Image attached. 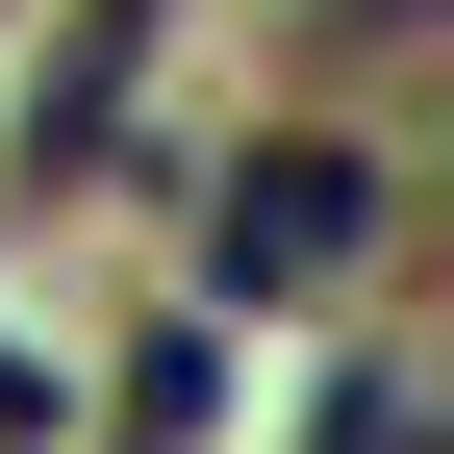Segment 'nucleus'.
<instances>
[{
  "mask_svg": "<svg viewBox=\"0 0 454 454\" xmlns=\"http://www.w3.org/2000/svg\"><path fill=\"white\" fill-rule=\"evenodd\" d=\"M202 278L227 303H354L379 278V152H227V202H202Z\"/></svg>",
  "mask_w": 454,
  "mask_h": 454,
  "instance_id": "1",
  "label": "nucleus"
},
{
  "mask_svg": "<svg viewBox=\"0 0 454 454\" xmlns=\"http://www.w3.org/2000/svg\"><path fill=\"white\" fill-rule=\"evenodd\" d=\"M51 404H76V379H51V354H0V429H51Z\"/></svg>",
  "mask_w": 454,
  "mask_h": 454,
  "instance_id": "2",
  "label": "nucleus"
}]
</instances>
